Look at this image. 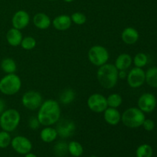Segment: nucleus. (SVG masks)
<instances>
[{
  "mask_svg": "<svg viewBox=\"0 0 157 157\" xmlns=\"http://www.w3.org/2000/svg\"><path fill=\"white\" fill-rule=\"evenodd\" d=\"M33 24L37 29H41V30H45L48 29L50 25H52V20L50 17L45 13L43 12H38L34 15L33 18Z\"/></svg>",
  "mask_w": 157,
  "mask_h": 157,
  "instance_id": "nucleus-16",
  "label": "nucleus"
},
{
  "mask_svg": "<svg viewBox=\"0 0 157 157\" xmlns=\"http://www.w3.org/2000/svg\"><path fill=\"white\" fill-rule=\"evenodd\" d=\"M42 102L41 94L35 90H29L25 92L21 98V104L29 110H38Z\"/></svg>",
  "mask_w": 157,
  "mask_h": 157,
  "instance_id": "nucleus-7",
  "label": "nucleus"
},
{
  "mask_svg": "<svg viewBox=\"0 0 157 157\" xmlns=\"http://www.w3.org/2000/svg\"><path fill=\"white\" fill-rule=\"evenodd\" d=\"M146 82L150 87L157 88V67H150L147 71Z\"/></svg>",
  "mask_w": 157,
  "mask_h": 157,
  "instance_id": "nucleus-24",
  "label": "nucleus"
},
{
  "mask_svg": "<svg viewBox=\"0 0 157 157\" xmlns=\"http://www.w3.org/2000/svg\"><path fill=\"white\" fill-rule=\"evenodd\" d=\"M5 108H6V102L4 100L0 98V115L5 111Z\"/></svg>",
  "mask_w": 157,
  "mask_h": 157,
  "instance_id": "nucleus-35",
  "label": "nucleus"
},
{
  "mask_svg": "<svg viewBox=\"0 0 157 157\" xmlns=\"http://www.w3.org/2000/svg\"><path fill=\"white\" fill-rule=\"evenodd\" d=\"M1 68L5 73L14 74L17 71L16 62L11 58H6L2 61Z\"/></svg>",
  "mask_w": 157,
  "mask_h": 157,
  "instance_id": "nucleus-21",
  "label": "nucleus"
},
{
  "mask_svg": "<svg viewBox=\"0 0 157 157\" xmlns=\"http://www.w3.org/2000/svg\"><path fill=\"white\" fill-rule=\"evenodd\" d=\"M21 87V80L16 74H7L0 80V92L11 96L18 93Z\"/></svg>",
  "mask_w": 157,
  "mask_h": 157,
  "instance_id": "nucleus-4",
  "label": "nucleus"
},
{
  "mask_svg": "<svg viewBox=\"0 0 157 157\" xmlns=\"http://www.w3.org/2000/svg\"><path fill=\"white\" fill-rule=\"evenodd\" d=\"M63 1L65 2H67V3H71V2H72L74 0H63Z\"/></svg>",
  "mask_w": 157,
  "mask_h": 157,
  "instance_id": "nucleus-37",
  "label": "nucleus"
},
{
  "mask_svg": "<svg viewBox=\"0 0 157 157\" xmlns=\"http://www.w3.org/2000/svg\"><path fill=\"white\" fill-rule=\"evenodd\" d=\"M104 121L111 126H116L121 121V114L117 108L107 107L104 111Z\"/></svg>",
  "mask_w": 157,
  "mask_h": 157,
  "instance_id": "nucleus-15",
  "label": "nucleus"
},
{
  "mask_svg": "<svg viewBox=\"0 0 157 157\" xmlns=\"http://www.w3.org/2000/svg\"><path fill=\"white\" fill-rule=\"evenodd\" d=\"M157 104L156 98L153 94L145 93L138 99V108L144 113H151L155 110Z\"/></svg>",
  "mask_w": 157,
  "mask_h": 157,
  "instance_id": "nucleus-12",
  "label": "nucleus"
},
{
  "mask_svg": "<svg viewBox=\"0 0 157 157\" xmlns=\"http://www.w3.org/2000/svg\"><path fill=\"white\" fill-rule=\"evenodd\" d=\"M29 22H30V15L25 10L17 11L12 16V26L18 30L25 29L29 25Z\"/></svg>",
  "mask_w": 157,
  "mask_h": 157,
  "instance_id": "nucleus-13",
  "label": "nucleus"
},
{
  "mask_svg": "<svg viewBox=\"0 0 157 157\" xmlns=\"http://www.w3.org/2000/svg\"><path fill=\"white\" fill-rule=\"evenodd\" d=\"M52 25L56 30L64 32L71 28L72 24L71 16L67 15H59L55 17L52 21Z\"/></svg>",
  "mask_w": 157,
  "mask_h": 157,
  "instance_id": "nucleus-14",
  "label": "nucleus"
},
{
  "mask_svg": "<svg viewBox=\"0 0 157 157\" xmlns=\"http://www.w3.org/2000/svg\"><path fill=\"white\" fill-rule=\"evenodd\" d=\"M145 119L144 113L138 107H130L121 114V121L124 125L131 129L141 127Z\"/></svg>",
  "mask_w": 157,
  "mask_h": 157,
  "instance_id": "nucleus-3",
  "label": "nucleus"
},
{
  "mask_svg": "<svg viewBox=\"0 0 157 157\" xmlns=\"http://www.w3.org/2000/svg\"><path fill=\"white\" fill-rule=\"evenodd\" d=\"M139 32L133 27L126 28L121 33V39L127 44H135L139 40Z\"/></svg>",
  "mask_w": 157,
  "mask_h": 157,
  "instance_id": "nucleus-17",
  "label": "nucleus"
},
{
  "mask_svg": "<svg viewBox=\"0 0 157 157\" xmlns=\"http://www.w3.org/2000/svg\"><path fill=\"white\" fill-rule=\"evenodd\" d=\"M48 1H56V0H48Z\"/></svg>",
  "mask_w": 157,
  "mask_h": 157,
  "instance_id": "nucleus-39",
  "label": "nucleus"
},
{
  "mask_svg": "<svg viewBox=\"0 0 157 157\" xmlns=\"http://www.w3.org/2000/svg\"><path fill=\"white\" fill-rule=\"evenodd\" d=\"M71 18L72 22L75 23V25H82L85 24L86 21H87L86 15L84 13H81L79 12H74L71 15Z\"/></svg>",
  "mask_w": 157,
  "mask_h": 157,
  "instance_id": "nucleus-31",
  "label": "nucleus"
},
{
  "mask_svg": "<svg viewBox=\"0 0 157 157\" xmlns=\"http://www.w3.org/2000/svg\"><path fill=\"white\" fill-rule=\"evenodd\" d=\"M22 38L23 35L21 30H18L15 28L10 29L6 33V40H7L8 43L13 47H17V46L20 45Z\"/></svg>",
  "mask_w": 157,
  "mask_h": 157,
  "instance_id": "nucleus-18",
  "label": "nucleus"
},
{
  "mask_svg": "<svg viewBox=\"0 0 157 157\" xmlns=\"http://www.w3.org/2000/svg\"><path fill=\"white\" fill-rule=\"evenodd\" d=\"M127 73L126 71V70H121L118 71V78H121V79H125L127 78Z\"/></svg>",
  "mask_w": 157,
  "mask_h": 157,
  "instance_id": "nucleus-34",
  "label": "nucleus"
},
{
  "mask_svg": "<svg viewBox=\"0 0 157 157\" xmlns=\"http://www.w3.org/2000/svg\"><path fill=\"white\" fill-rule=\"evenodd\" d=\"M68 153L74 157H80L84 153V147L78 141H71L67 144Z\"/></svg>",
  "mask_w": 157,
  "mask_h": 157,
  "instance_id": "nucleus-22",
  "label": "nucleus"
},
{
  "mask_svg": "<svg viewBox=\"0 0 157 157\" xmlns=\"http://www.w3.org/2000/svg\"><path fill=\"white\" fill-rule=\"evenodd\" d=\"M97 78L101 87L105 89H112L117 85L118 70L113 64H107L101 66L97 72Z\"/></svg>",
  "mask_w": 157,
  "mask_h": 157,
  "instance_id": "nucleus-2",
  "label": "nucleus"
},
{
  "mask_svg": "<svg viewBox=\"0 0 157 157\" xmlns=\"http://www.w3.org/2000/svg\"><path fill=\"white\" fill-rule=\"evenodd\" d=\"M11 141H12V137L9 132L5 130L0 131V148H7L9 145H11Z\"/></svg>",
  "mask_w": 157,
  "mask_h": 157,
  "instance_id": "nucleus-30",
  "label": "nucleus"
},
{
  "mask_svg": "<svg viewBox=\"0 0 157 157\" xmlns=\"http://www.w3.org/2000/svg\"><path fill=\"white\" fill-rule=\"evenodd\" d=\"M58 133H57L56 129L52 127L51 126L45 127L41 130L40 132V138L41 140L47 144L54 142L58 137Z\"/></svg>",
  "mask_w": 157,
  "mask_h": 157,
  "instance_id": "nucleus-20",
  "label": "nucleus"
},
{
  "mask_svg": "<svg viewBox=\"0 0 157 157\" xmlns=\"http://www.w3.org/2000/svg\"><path fill=\"white\" fill-rule=\"evenodd\" d=\"M127 81L130 87L138 88L146 82V72L140 67H133L127 73Z\"/></svg>",
  "mask_w": 157,
  "mask_h": 157,
  "instance_id": "nucleus-9",
  "label": "nucleus"
},
{
  "mask_svg": "<svg viewBox=\"0 0 157 157\" xmlns=\"http://www.w3.org/2000/svg\"><path fill=\"white\" fill-rule=\"evenodd\" d=\"M56 130L58 135L63 139L69 138L73 136L76 130L75 122L69 119H60L56 123Z\"/></svg>",
  "mask_w": 157,
  "mask_h": 157,
  "instance_id": "nucleus-10",
  "label": "nucleus"
},
{
  "mask_svg": "<svg viewBox=\"0 0 157 157\" xmlns=\"http://www.w3.org/2000/svg\"><path fill=\"white\" fill-rule=\"evenodd\" d=\"M88 60L93 65L101 67L107 64L110 58L108 50L102 45H94L89 49L87 53Z\"/></svg>",
  "mask_w": 157,
  "mask_h": 157,
  "instance_id": "nucleus-6",
  "label": "nucleus"
},
{
  "mask_svg": "<svg viewBox=\"0 0 157 157\" xmlns=\"http://www.w3.org/2000/svg\"><path fill=\"white\" fill-rule=\"evenodd\" d=\"M37 117L41 125L44 127L54 125L61 117L60 104L57 101L52 99L43 101L38 110Z\"/></svg>",
  "mask_w": 157,
  "mask_h": 157,
  "instance_id": "nucleus-1",
  "label": "nucleus"
},
{
  "mask_svg": "<svg viewBox=\"0 0 157 157\" xmlns=\"http://www.w3.org/2000/svg\"><path fill=\"white\" fill-rule=\"evenodd\" d=\"M67 144L64 141H58L54 147V153L58 157H64L68 153Z\"/></svg>",
  "mask_w": 157,
  "mask_h": 157,
  "instance_id": "nucleus-27",
  "label": "nucleus"
},
{
  "mask_svg": "<svg viewBox=\"0 0 157 157\" xmlns=\"http://www.w3.org/2000/svg\"><path fill=\"white\" fill-rule=\"evenodd\" d=\"M11 146L17 153L21 155L27 154L32 150V144L30 140L23 136H15L12 139Z\"/></svg>",
  "mask_w": 157,
  "mask_h": 157,
  "instance_id": "nucleus-11",
  "label": "nucleus"
},
{
  "mask_svg": "<svg viewBox=\"0 0 157 157\" xmlns=\"http://www.w3.org/2000/svg\"><path fill=\"white\" fill-rule=\"evenodd\" d=\"M24 157H38V156H37L35 153H31L30 152V153H27V154L25 155Z\"/></svg>",
  "mask_w": 157,
  "mask_h": 157,
  "instance_id": "nucleus-36",
  "label": "nucleus"
},
{
  "mask_svg": "<svg viewBox=\"0 0 157 157\" xmlns=\"http://www.w3.org/2000/svg\"><path fill=\"white\" fill-rule=\"evenodd\" d=\"M132 63H133L132 57L129 54L123 53L118 55L117 59L115 60L114 65L118 71H127L131 66Z\"/></svg>",
  "mask_w": 157,
  "mask_h": 157,
  "instance_id": "nucleus-19",
  "label": "nucleus"
},
{
  "mask_svg": "<svg viewBox=\"0 0 157 157\" xmlns=\"http://www.w3.org/2000/svg\"><path fill=\"white\" fill-rule=\"evenodd\" d=\"M75 96L76 95H75L74 90L71 88H67L63 90L60 94L59 101L64 105H67V104H71L75 101Z\"/></svg>",
  "mask_w": 157,
  "mask_h": 157,
  "instance_id": "nucleus-23",
  "label": "nucleus"
},
{
  "mask_svg": "<svg viewBox=\"0 0 157 157\" xmlns=\"http://www.w3.org/2000/svg\"><path fill=\"white\" fill-rule=\"evenodd\" d=\"M21 115L15 109H7L0 115V127L6 132L14 131L19 125Z\"/></svg>",
  "mask_w": 157,
  "mask_h": 157,
  "instance_id": "nucleus-5",
  "label": "nucleus"
},
{
  "mask_svg": "<svg viewBox=\"0 0 157 157\" xmlns=\"http://www.w3.org/2000/svg\"><path fill=\"white\" fill-rule=\"evenodd\" d=\"M89 157H98V156H95V155H92V156H89Z\"/></svg>",
  "mask_w": 157,
  "mask_h": 157,
  "instance_id": "nucleus-38",
  "label": "nucleus"
},
{
  "mask_svg": "<svg viewBox=\"0 0 157 157\" xmlns=\"http://www.w3.org/2000/svg\"><path fill=\"white\" fill-rule=\"evenodd\" d=\"M142 126L147 131H152L155 128V123L151 119H145Z\"/></svg>",
  "mask_w": 157,
  "mask_h": 157,
  "instance_id": "nucleus-33",
  "label": "nucleus"
},
{
  "mask_svg": "<svg viewBox=\"0 0 157 157\" xmlns=\"http://www.w3.org/2000/svg\"><path fill=\"white\" fill-rule=\"evenodd\" d=\"M36 44V40L35 38L32 36H27L22 38L20 45L24 50L31 51L35 48Z\"/></svg>",
  "mask_w": 157,
  "mask_h": 157,
  "instance_id": "nucleus-29",
  "label": "nucleus"
},
{
  "mask_svg": "<svg viewBox=\"0 0 157 157\" xmlns=\"http://www.w3.org/2000/svg\"><path fill=\"white\" fill-rule=\"evenodd\" d=\"M41 126L39 121L37 117H31L29 120V127L32 130H38Z\"/></svg>",
  "mask_w": 157,
  "mask_h": 157,
  "instance_id": "nucleus-32",
  "label": "nucleus"
},
{
  "mask_svg": "<svg viewBox=\"0 0 157 157\" xmlns=\"http://www.w3.org/2000/svg\"><path fill=\"white\" fill-rule=\"evenodd\" d=\"M153 148L149 144H142L139 146L136 150V157H152L153 156Z\"/></svg>",
  "mask_w": 157,
  "mask_h": 157,
  "instance_id": "nucleus-26",
  "label": "nucleus"
},
{
  "mask_svg": "<svg viewBox=\"0 0 157 157\" xmlns=\"http://www.w3.org/2000/svg\"><path fill=\"white\" fill-rule=\"evenodd\" d=\"M107 102L108 107L118 108V107L122 104V97H121V95H120L119 94H110L107 98Z\"/></svg>",
  "mask_w": 157,
  "mask_h": 157,
  "instance_id": "nucleus-25",
  "label": "nucleus"
},
{
  "mask_svg": "<svg viewBox=\"0 0 157 157\" xmlns=\"http://www.w3.org/2000/svg\"><path fill=\"white\" fill-rule=\"evenodd\" d=\"M88 108L94 113H103L108 107L107 98L101 94L95 93L90 95L87 101Z\"/></svg>",
  "mask_w": 157,
  "mask_h": 157,
  "instance_id": "nucleus-8",
  "label": "nucleus"
},
{
  "mask_svg": "<svg viewBox=\"0 0 157 157\" xmlns=\"http://www.w3.org/2000/svg\"><path fill=\"white\" fill-rule=\"evenodd\" d=\"M133 62L134 64L135 67L143 68V67L147 65V62H148V57L146 54L143 53V52H140V53H137L135 55L133 59Z\"/></svg>",
  "mask_w": 157,
  "mask_h": 157,
  "instance_id": "nucleus-28",
  "label": "nucleus"
}]
</instances>
